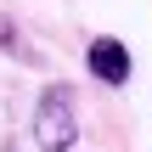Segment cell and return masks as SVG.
<instances>
[{"label": "cell", "instance_id": "cell-1", "mask_svg": "<svg viewBox=\"0 0 152 152\" xmlns=\"http://www.w3.org/2000/svg\"><path fill=\"white\" fill-rule=\"evenodd\" d=\"M34 141L39 152H73L79 147V113H73V85H45L34 102Z\"/></svg>", "mask_w": 152, "mask_h": 152}, {"label": "cell", "instance_id": "cell-2", "mask_svg": "<svg viewBox=\"0 0 152 152\" xmlns=\"http://www.w3.org/2000/svg\"><path fill=\"white\" fill-rule=\"evenodd\" d=\"M85 62H90V73L102 79V85H124L130 79V51L113 39V34H102V39H90V51H85Z\"/></svg>", "mask_w": 152, "mask_h": 152}]
</instances>
